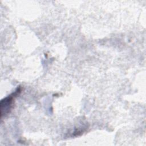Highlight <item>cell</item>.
<instances>
[{
	"label": "cell",
	"mask_w": 146,
	"mask_h": 146,
	"mask_svg": "<svg viewBox=\"0 0 146 146\" xmlns=\"http://www.w3.org/2000/svg\"><path fill=\"white\" fill-rule=\"evenodd\" d=\"M17 91L13 94V95H9L6 98L2 99L1 102V117H3V115H7L11 110L12 105L13 103V98L14 95L16 94Z\"/></svg>",
	"instance_id": "1"
}]
</instances>
